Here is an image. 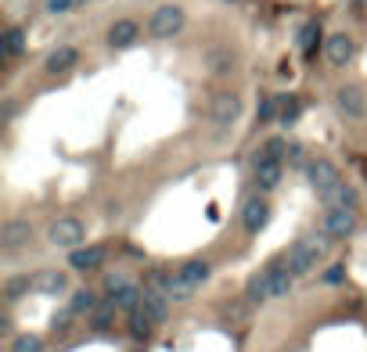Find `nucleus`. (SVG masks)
<instances>
[{"label":"nucleus","instance_id":"nucleus-1","mask_svg":"<svg viewBox=\"0 0 367 352\" xmlns=\"http://www.w3.org/2000/svg\"><path fill=\"white\" fill-rule=\"evenodd\" d=\"M292 280H295V273L288 270L285 255H281V259H273L270 266H263V270H259V273H256V277L249 280V299H252V302L281 299V295H288Z\"/></svg>","mask_w":367,"mask_h":352},{"label":"nucleus","instance_id":"nucleus-2","mask_svg":"<svg viewBox=\"0 0 367 352\" xmlns=\"http://www.w3.org/2000/svg\"><path fill=\"white\" fill-rule=\"evenodd\" d=\"M205 280H209V263L205 259H188V263L176 266V273H169V295L173 299H188Z\"/></svg>","mask_w":367,"mask_h":352},{"label":"nucleus","instance_id":"nucleus-3","mask_svg":"<svg viewBox=\"0 0 367 352\" xmlns=\"http://www.w3.org/2000/svg\"><path fill=\"white\" fill-rule=\"evenodd\" d=\"M184 25H188V15H184V8H180V4H162V8L151 11L148 33L155 37V40H173V37L184 33Z\"/></svg>","mask_w":367,"mask_h":352},{"label":"nucleus","instance_id":"nucleus-4","mask_svg":"<svg viewBox=\"0 0 367 352\" xmlns=\"http://www.w3.org/2000/svg\"><path fill=\"white\" fill-rule=\"evenodd\" d=\"M324 237H328V234H324ZM324 237H302V241H295V245L285 252V263H288V270H292L295 277L310 273V270L317 266L321 252H324Z\"/></svg>","mask_w":367,"mask_h":352},{"label":"nucleus","instance_id":"nucleus-5","mask_svg":"<svg viewBox=\"0 0 367 352\" xmlns=\"http://www.w3.org/2000/svg\"><path fill=\"white\" fill-rule=\"evenodd\" d=\"M47 237H51V245H58V248H79L83 245V237H86V223L83 219H76V216H61V219H54L51 223V230H47Z\"/></svg>","mask_w":367,"mask_h":352},{"label":"nucleus","instance_id":"nucleus-6","mask_svg":"<svg viewBox=\"0 0 367 352\" xmlns=\"http://www.w3.org/2000/svg\"><path fill=\"white\" fill-rule=\"evenodd\" d=\"M238 115H241V98L231 93V90H220L217 98L209 101V122L220 126V130H224V126H234Z\"/></svg>","mask_w":367,"mask_h":352},{"label":"nucleus","instance_id":"nucleus-7","mask_svg":"<svg viewBox=\"0 0 367 352\" xmlns=\"http://www.w3.org/2000/svg\"><path fill=\"white\" fill-rule=\"evenodd\" d=\"M335 108H339V115L342 119H363L367 115V98H363V90L356 86V83H346V86H339L335 90Z\"/></svg>","mask_w":367,"mask_h":352},{"label":"nucleus","instance_id":"nucleus-8","mask_svg":"<svg viewBox=\"0 0 367 352\" xmlns=\"http://www.w3.org/2000/svg\"><path fill=\"white\" fill-rule=\"evenodd\" d=\"M306 180H310V187L317 190V195H331L335 187H342L339 169H335L331 162H324V158H317V162L306 166Z\"/></svg>","mask_w":367,"mask_h":352},{"label":"nucleus","instance_id":"nucleus-9","mask_svg":"<svg viewBox=\"0 0 367 352\" xmlns=\"http://www.w3.org/2000/svg\"><path fill=\"white\" fill-rule=\"evenodd\" d=\"M321 230H324L328 237H349V234L356 230V212H353V209H324Z\"/></svg>","mask_w":367,"mask_h":352},{"label":"nucleus","instance_id":"nucleus-10","mask_svg":"<svg viewBox=\"0 0 367 352\" xmlns=\"http://www.w3.org/2000/svg\"><path fill=\"white\" fill-rule=\"evenodd\" d=\"M29 241H33V223L29 219H11V223H4V230H0V248H4L8 255L25 248Z\"/></svg>","mask_w":367,"mask_h":352},{"label":"nucleus","instance_id":"nucleus-11","mask_svg":"<svg viewBox=\"0 0 367 352\" xmlns=\"http://www.w3.org/2000/svg\"><path fill=\"white\" fill-rule=\"evenodd\" d=\"M266 219H270V202L263 198V190H259L256 198L245 202V209H241V223H245V230H249V234H259V230L266 227Z\"/></svg>","mask_w":367,"mask_h":352},{"label":"nucleus","instance_id":"nucleus-12","mask_svg":"<svg viewBox=\"0 0 367 352\" xmlns=\"http://www.w3.org/2000/svg\"><path fill=\"white\" fill-rule=\"evenodd\" d=\"M285 151H288V141H281V137L263 141L252 151V169H259V166H285Z\"/></svg>","mask_w":367,"mask_h":352},{"label":"nucleus","instance_id":"nucleus-13","mask_svg":"<svg viewBox=\"0 0 367 352\" xmlns=\"http://www.w3.org/2000/svg\"><path fill=\"white\" fill-rule=\"evenodd\" d=\"M137 37H141V25L134 18H119V22H112V29H108L105 40H108L112 51H122V47H130Z\"/></svg>","mask_w":367,"mask_h":352},{"label":"nucleus","instance_id":"nucleus-14","mask_svg":"<svg viewBox=\"0 0 367 352\" xmlns=\"http://www.w3.org/2000/svg\"><path fill=\"white\" fill-rule=\"evenodd\" d=\"M141 309L155 320V324H162V320L169 316V299H166V292H159V287H144L141 292Z\"/></svg>","mask_w":367,"mask_h":352},{"label":"nucleus","instance_id":"nucleus-15","mask_svg":"<svg viewBox=\"0 0 367 352\" xmlns=\"http://www.w3.org/2000/svg\"><path fill=\"white\" fill-rule=\"evenodd\" d=\"M324 58H328V65L342 69L346 61L353 58V40H349L346 33H335V37H328V44H324Z\"/></svg>","mask_w":367,"mask_h":352},{"label":"nucleus","instance_id":"nucleus-16","mask_svg":"<svg viewBox=\"0 0 367 352\" xmlns=\"http://www.w3.org/2000/svg\"><path fill=\"white\" fill-rule=\"evenodd\" d=\"M101 263H105V248H101V245H86V248L79 245V248H72V255H69V266H72V270H83V273H86V270H98Z\"/></svg>","mask_w":367,"mask_h":352},{"label":"nucleus","instance_id":"nucleus-17","mask_svg":"<svg viewBox=\"0 0 367 352\" xmlns=\"http://www.w3.org/2000/svg\"><path fill=\"white\" fill-rule=\"evenodd\" d=\"M33 287H37V292H44V295H65L69 292V277L61 273V270H40L33 277Z\"/></svg>","mask_w":367,"mask_h":352},{"label":"nucleus","instance_id":"nucleus-18","mask_svg":"<svg viewBox=\"0 0 367 352\" xmlns=\"http://www.w3.org/2000/svg\"><path fill=\"white\" fill-rule=\"evenodd\" d=\"M79 61V51L76 47H58V51H51L47 54V61H44V69L51 72V76H61V72H69L72 65Z\"/></svg>","mask_w":367,"mask_h":352},{"label":"nucleus","instance_id":"nucleus-19","mask_svg":"<svg viewBox=\"0 0 367 352\" xmlns=\"http://www.w3.org/2000/svg\"><path fill=\"white\" fill-rule=\"evenodd\" d=\"M324 205H328V209H353V212H356V190L346 187V183L335 187L331 195H324Z\"/></svg>","mask_w":367,"mask_h":352},{"label":"nucleus","instance_id":"nucleus-20","mask_svg":"<svg viewBox=\"0 0 367 352\" xmlns=\"http://www.w3.org/2000/svg\"><path fill=\"white\" fill-rule=\"evenodd\" d=\"M0 51H4L8 58H18V54L25 51V33H22L18 25L4 29V37H0Z\"/></svg>","mask_w":367,"mask_h":352},{"label":"nucleus","instance_id":"nucleus-21","mask_svg":"<svg viewBox=\"0 0 367 352\" xmlns=\"http://www.w3.org/2000/svg\"><path fill=\"white\" fill-rule=\"evenodd\" d=\"M281 169H285V166H259V169H252L256 187H259V190H273V187L281 183Z\"/></svg>","mask_w":367,"mask_h":352},{"label":"nucleus","instance_id":"nucleus-22","mask_svg":"<svg viewBox=\"0 0 367 352\" xmlns=\"http://www.w3.org/2000/svg\"><path fill=\"white\" fill-rule=\"evenodd\" d=\"M273 101H278V119L285 126L299 119V98H295V93H281V98H273Z\"/></svg>","mask_w":367,"mask_h":352},{"label":"nucleus","instance_id":"nucleus-23","mask_svg":"<svg viewBox=\"0 0 367 352\" xmlns=\"http://www.w3.org/2000/svg\"><path fill=\"white\" fill-rule=\"evenodd\" d=\"M151 324H155V320H151V316H148V313H144L141 306H137V309L130 313V334H134V338H148Z\"/></svg>","mask_w":367,"mask_h":352},{"label":"nucleus","instance_id":"nucleus-24","mask_svg":"<svg viewBox=\"0 0 367 352\" xmlns=\"http://www.w3.org/2000/svg\"><path fill=\"white\" fill-rule=\"evenodd\" d=\"M317 40H321V25H317V22H306V25L299 29V51L310 54V51L317 47Z\"/></svg>","mask_w":367,"mask_h":352},{"label":"nucleus","instance_id":"nucleus-25","mask_svg":"<svg viewBox=\"0 0 367 352\" xmlns=\"http://www.w3.org/2000/svg\"><path fill=\"white\" fill-rule=\"evenodd\" d=\"M8 352H44V338L40 334H18Z\"/></svg>","mask_w":367,"mask_h":352},{"label":"nucleus","instance_id":"nucleus-26","mask_svg":"<svg viewBox=\"0 0 367 352\" xmlns=\"http://www.w3.org/2000/svg\"><path fill=\"white\" fill-rule=\"evenodd\" d=\"M209 65L217 69V72H224V69H231L234 65V51H227V47H220V51H212L209 54Z\"/></svg>","mask_w":367,"mask_h":352},{"label":"nucleus","instance_id":"nucleus-27","mask_svg":"<svg viewBox=\"0 0 367 352\" xmlns=\"http://www.w3.org/2000/svg\"><path fill=\"white\" fill-rule=\"evenodd\" d=\"M94 306H98L94 292H76V295H72V306H69V309H72V313H90Z\"/></svg>","mask_w":367,"mask_h":352},{"label":"nucleus","instance_id":"nucleus-28","mask_svg":"<svg viewBox=\"0 0 367 352\" xmlns=\"http://www.w3.org/2000/svg\"><path fill=\"white\" fill-rule=\"evenodd\" d=\"M270 119H278V101H273V98H263V101H259V122H270Z\"/></svg>","mask_w":367,"mask_h":352},{"label":"nucleus","instance_id":"nucleus-29","mask_svg":"<svg viewBox=\"0 0 367 352\" xmlns=\"http://www.w3.org/2000/svg\"><path fill=\"white\" fill-rule=\"evenodd\" d=\"M25 287H33V280H29V277H15V280H8V299H18Z\"/></svg>","mask_w":367,"mask_h":352},{"label":"nucleus","instance_id":"nucleus-30","mask_svg":"<svg viewBox=\"0 0 367 352\" xmlns=\"http://www.w3.org/2000/svg\"><path fill=\"white\" fill-rule=\"evenodd\" d=\"M79 0H47V11L51 15H61V11H69V8H76Z\"/></svg>","mask_w":367,"mask_h":352},{"label":"nucleus","instance_id":"nucleus-31","mask_svg":"<svg viewBox=\"0 0 367 352\" xmlns=\"http://www.w3.org/2000/svg\"><path fill=\"white\" fill-rule=\"evenodd\" d=\"M342 280H346V266H331V270L324 273V284H331V287L342 284Z\"/></svg>","mask_w":367,"mask_h":352}]
</instances>
